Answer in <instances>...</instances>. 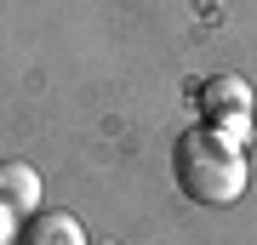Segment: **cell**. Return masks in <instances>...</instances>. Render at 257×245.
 <instances>
[{"instance_id":"obj_4","label":"cell","mask_w":257,"mask_h":245,"mask_svg":"<svg viewBox=\"0 0 257 245\" xmlns=\"http://www.w3.org/2000/svg\"><path fill=\"white\" fill-rule=\"evenodd\" d=\"M0 205L12 217H35L40 211V171L29 160H0Z\"/></svg>"},{"instance_id":"obj_3","label":"cell","mask_w":257,"mask_h":245,"mask_svg":"<svg viewBox=\"0 0 257 245\" xmlns=\"http://www.w3.org/2000/svg\"><path fill=\"white\" fill-rule=\"evenodd\" d=\"M18 245H92V239L74 211H35V217H23Z\"/></svg>"},{"instance_id":"obj_2","label":"cell","mask_w":257,"mask_h":245,"mask_svg":"<svg viewBox=\"0 0 257 245\" xmlns=\"http://www.w3.org/2000/svg\"><path fill=\"white\" fill-rule=\"evenodd\" d=\"M194 103H200V120L211 131H223L229 143H246L251 137V86L246 80L206 74V86H194Z\"/></svg>"},{"instance_id":"obj_6","label":"cell","mask_w":257,"mask_h":245,"mask_svg":"<svg viewBox=\"0 0 257 245\" xmlns=\"http://www.w3.org/2000/svg\"><path fill=\"white\" fill-rule=\"evenodd\" d=\"M103 245H114V239H103Z\"/></svg>"},{"instance_id":"obj_5","label":"cell","mask_w":257,"mask_h":245,"mask_svg":"<svg viewBox=\"0 0 257 245\" xmlns=\"http://www.w3.org/2000/svg\"><path fill=\"white\" fill-rule=\"evenodd\" d=\"M0 245H18V217L0 205Z\"/></svg>"},{"instance_id":"obj_1","label":"cell","mask_w":257,"mask_h":245,"mask_svg":"<svg viewBox=\"0 0 257 245\" xmlns=\"http://www.w3.org/2000/svg\"><path fill=\"white\" fill-rule=\"evenodd\" d=\"M172 177L194 205H234L246 194V154L211 126H189L172 143Z\"/></svg>"}]
</instances>
